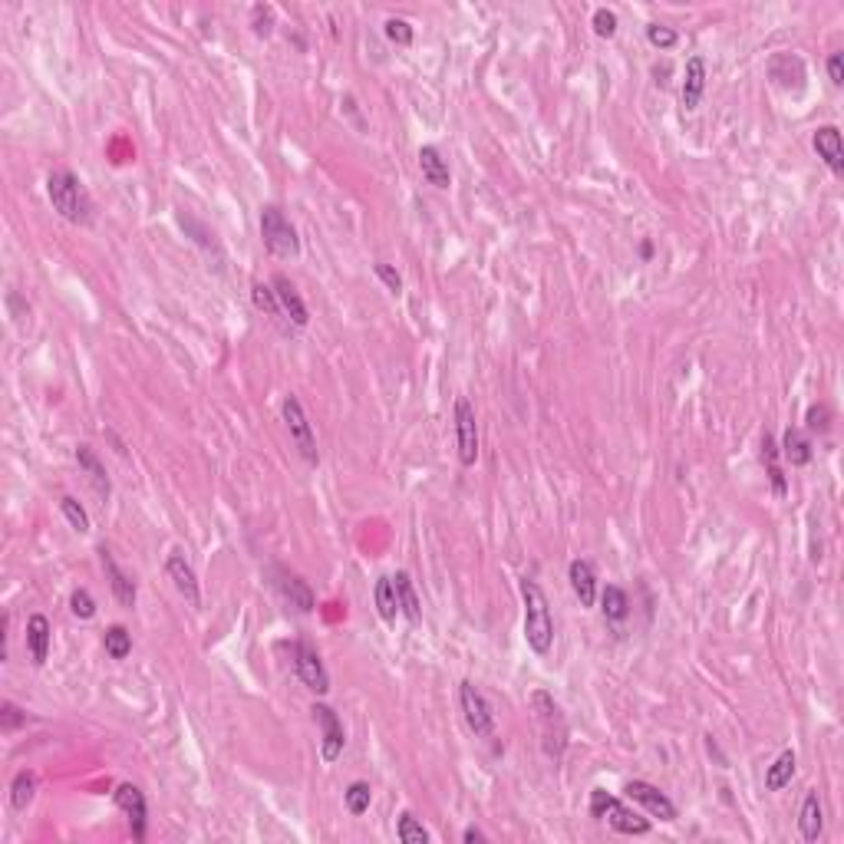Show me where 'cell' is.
Wrapping results in <instances>:
<instances>
[{"label":"cell","instance_id":"cell-38","mask_svg":"<svg viewBox=\"0 0 844 844\" xmlns=\"http://www.w3.org/2000/svg\"><path fill=\"white\" fill-rule=\"evenodd\" d=\"M178 224H182V228H188V231L195 234V241H198V245H202L204 251H218V241H214V234L208 231V228H204L202 222H195V218H192L188 212H178Z\"/></svg>","mask_w":844,"mask_h":844},{"label":"cell","instance_id":"cell-32","mask_svg":"<svg viewBox=\"0 0 844 844\" xmlns=\"http://www.w3.org/2000/svg\"><path fill=\"white\" fill-rule=\"evenodd\" d=\"M396 834L403 844H429L432 841V834H429V828L422 822H419L413 812H403L399 814V824H396Z\"/></svg>","mask_w":844,"mask_h":844},{"label":"cell","instance_id":"cell-23","mask_svg":"<svg viewBox=\"0 0 844 844\" xmlns=\"http://www.w3.org/2000/svg\"><path fill=\"white\" fill-rule=\"evenodd\" d=\"M419 169H422V178L436 188H448L452 185V172H448V162L442 159L436 145H422L419 149Z\"/></svg>","mask_w":844,"mask_h":844},{"label":"cell","instance_id":"cell-7","mask_svg":"<svg viewBox=\"0 0 844 844\" xmlns=\"http://www.w3.org/2000/svg\"><path fill=\"white\" fill-rule=\"evenodd\" d=\"M458 706H462L466 726L478 739H495V712H492L489 700L482 696V690L472 680L458 683Z\"/></svg>","mask_w":844,"mask_h":844},{"label":"cell","instance_id":"cell-36","mask_svg":"<svg viewBox=\"0 0 844 844\" xmlns=\"http://www.w3.org/2000/svg\"><path fill=\"white\" fill-rule=\"evenodd\" d=\"M274 27H277V21H274V7L271 4H255L251 7V30H255V37H271L274 33Z\"/></svg>","mask_w":844,"mask_h":844},{"label":"cell","instance_id":"cell-41","mask_svg":"<svg viewBox=\"0 0 844 844\" xmlns=\"http://www.w3.org/2000/svg\"><path fill=\"white\" fill-rule=\"evenodd\" d=\"M70 611H73V617H80V621H92V617H96V600H92L90 590H86V587L73 590Z\"/></svg>","mask_w":844,"mask_h":844},{"label":"cell","instance_id":"cell-14","mask_svg":"<svg viewBox=\"0 0 844 844\" xmlns=\"http://www.w3.org/2000/svg\"><path fill=\"white\" fill-rule=\"evenodd\" d=\"M112 798H116V805H119L126 814H129V824H133V838H135V841H145V818H149V802H145L143 788H139V785H133V782H123V785H116Z\"/></svg>","mask_w":844,"mask_h":844},{"label":"cell","instance_id":"cell-25","mask_svg":"<svg viewBox=\"0 0 844 844\" xmlns=\"http://www.w3.org/2000/svg\"><path fill=\"white\" fill-rule=\"evenodd\" d=\"M600 613H604L607 623L627 621V617H631V597H627V590L617 587V584H607V587L600 590Z\"/></svg>","mask_w":844,"mask_h":844},{"label":"cell","instance_id":"cell-8","mask_svg":"<svg viewBox=\"0 0 844 844\" xmlns=\"http://www.w3.org/2000/svg\"><path fill=\"white\" fill-rule=\"evenodd\" d=\"M267 580H271V587L281 594V600H284L287 607H294L297 613H314L317 597H314V590H310V584H307L300 574L287 570L284 564H271V568H267Z\"/></svg>","mask_w":844,"mask_h":844},{"label":"cell","instance_id":"cell-22","mask_svg":"<svg viewBox=\"0 0 844 844\" xmlns=\"http://www.w3.org/2000/svg\"><path fill=\"white\" fill-rule=\"evenodd\" d=\"M762 462H765V475H769L772 492L779 499H785V495H788V478H785V468H782V452H779V442H775L769 432L762 436Z\"/></svg>","mask_w":844,"mask_h":844},{"label":"cell","instance_id":"cell-47","mask_svg":"<svg viewBox=\"0 0 844 844\" xmlns=\"http://www.w3.org/2000/svg\"><path fill=\"white\" fill-rule=\"evenodd\" d=\"M640 257H643V261H650V257H653V241H640Z\"/></svg>","mask_w":844,"mask_h":844},{"label":"cell","instance_id":"cell-6","mask_svg":"<svg viewBox=\"0 0 844 844\" xmlns=\"http://www.w3.org/2000/svg\"><path fill=\"white\" fill-rule=\"evenodd\" d=\"M281 416H284V426H287V432H291V439H294L300 458H304L307 466H320L314 426H310V419H307L304 406H300V399H297L294 393L284 396V403H281Z\"/></svg>","mask_w":844,"mask_h":844},{"label":"cell","instance_id":"cell-1","mask_svg":"<svg viewBox=\"0 0 844 844\" xmlns=\"http://www.w3.org/2000/svg\"><path fill=\"white\" fill-rule=\"evenodd\" d=\"M47 195H50L53 212L60 214L63 222L90 228L96 222V204H92L86 185L70 172V169H53L47 175Z\"/></svg>","mask_w":844,"mask_h":844},{"label":"cell","instance_id":"cell-24","mask_svg":"<svg viewBox=\"0 0 844 844\" xmlns=\"http://www.w3.org/2000/svg\"><path fill=\"white\" fill-rule=\"evenodd\" d=\"M798 828H802L805 841H818L824 831V808L818 792H808L802 802V814H798Z\"/></svg>","mask_w":844,"mask_h":844},{"label":"cell","instance_id":"cell-5","mask_svg":"<svg viewBox=\"0 0 844 844\" xmlns=\"http://www.w3.org/2000/svg\"><path fill=\"white\" fill-rule=\"evenodd\" d=\"M261 238H265V248L274 257L291 261V257L300 255L297 228L291 224V218H287L277 204H265V208H261Z\"/></svg>","mask_w":844,"mask_h":844},{"label":"cell","instance_id":"cell-27","mask_svg":"<svg viewBox=\"0 0 844 844\" xmlns=\"http://www.w3.org/2000/svg\"><path fill=\"white\" fill-rule=\"evenodd\" d=\"M795 769H798V759H795L792 749H785V753L769 765V772H765V788H769V792H782L785 785H792Z\"/></svg>","mask_w":844,"mask_h":844},{"label":"cell","instance_id":"cell-18","mask_svg":"<svg viewBox=\"0 0 844 844\" xmlns=\"http://www.w3.org/2000/svg\"><path fill=\"white\" fill-rule=\"evenodd\" d=\"M702 92H706V57L696 53L686 60V73H683V109H700Z\"/></svg>","mask_w":844,"mask_h":844},{"label":"cell","instance_id":"cell-9","mask_svg":"<svg viewBox=\"0 0 844 844\" xmlns=\"http://www.w3.org/2000/svg\"><path fill=\"white\" fill-rule=\"evenodd\" d=\"M291 660H294V670L297 676H300V683H304L307 690L317 692V696H324L326 690H330V673H326L324 660H320V653H317V647L310 640H297L294 647H291Z\"/></svg>","mask_w":844,"mask_h":844},{"label":"cell","instance_id":"cell-40","mask_svg":"<svg viewBox=\"0 0 844 844\" xmlns=\"http://www.w3.org/2000/svg\"><path fill=\"white\" fill-rule=\"evenodd\" d=\"M647 40L657 47V50H673L680 43V33L673 27H663V23H647Z\"/></svg>","mask_w":844,"mask_h":844},{"label":"cell","instance_id":"cell-43","mask_svg":"<svg viewBox=\"0 0 844 844\" xmlns=\"http://www.w3.org/2000/svg\"><path fill=\"white\" fill-rule=\"evenodd\" d=\"M23 722H27V712L17 709L13 702H4V706H0V733L4 735H11L17 726H23Z\"/></svg>","mask_w":844,"mask_h":844},{"label":"cell","instance_id":"cell-35","mask_svg":"<svg viewBox=\"0 0 844 844\" xmlns=\"http://www.w3.org/2000/svg\"><path fill=\"white\" fill-rule=\"evenodd\" d=\"M60 511H63V518L70 521V528L76 531V535H86V531H90V515H86V509H83L73 495H63Z\"/></svg>","mask_w":844,"mask_h":844},{"label":"cell","instance_id":"cell-46","mask_svg":"<svg viewBox=\"0 0 844 844\" xmlns=\"http://www.w3.org/2000/svg\"><path fill=\"white\" fill-rule=\"evenodd\" d=\"M462 841H466V844H485L489 838L478 831V828H466V831H462Z\"/></svg>","mask_w":844,"mask_h":844},{"label":"cell","instance_id":"cell-28","mask_svg":"<svg viewBox=\"0 0 844 844\" xmlns=\"http://www.w3.org/2000/svg\"><path fill=\"white\" fill-rule=\"evenodd\" d=\"M393 584H396L399 613H406L409 623H419V621H422V607H419L416 587H413V580H409L406 570H396V574H393Z\"/></svg>","mask_w":844,"mask_h":844},{"label":"cell","instance_id":"cell-33","mask_svg":"<svg viewBox=\"0 0 844 844\" xmlns=\"http://www.w3.org/2000/svg\"><path fill=\"white\" fill-rule=\"evenodd\" d=\"M344 802H346V812L350 814H367L370 812V802H373V788H370V782H350L344 792Z\"/></svg>","mask_w":844,"mask_h":844},{"label":"cell","instance_id":"cell-31","mask_svg":"<svg viewBox=\"0 0 844 844\" xmlns=\"http://www.w3.org/2000/svg\"><path fill=\"white\" fill-rule=\"evenodd\" d=\"M37 795V775L33 772H17L11 782V805L17 812H27Z\"/></svg>","mask_w":844,"mask_h":844},{"label":"cell","instance_id":"cell-37","mask_svg":"<svg viewBox=\"0 0 844 844\" xmlns=\"http://www.w3.org/2000/svg\"><path fill=\"white\" fill-rule=\"evenodd\" d=\"M383 33H387V40H393L396 47H409V43H413V37H416L413 23L403 21V17H389V21L383 23Z\"/></svg>","mask_w":844,"mask_h":844},{"label":"cell","instance_id":"cell-39","mask_svg":"<svg viewBox=\"0 0 844 844\" xmlns=\"http://www.w3.org/2000/svg\"><path fill=\"white\" fill-rule=\"evenodd\" d=\"M590 23H594V33H597V37H604V40L617 37V27H621L617 13L607 11V7H597V11H594V17H590Z\"/></svg>","mask_w":844,"mask_h":844},{"label":"cell","instance_id":"cell-12","mask_svg":"<svg viewBox=\"0 0 844 844\" xmlns=\"http://www.w3.org/2000/svg\"><path fill=\"white\" fill-rule=\"evenodd\" d=\"M623 792H627V798L637 805H643L647 812L653 814V818H660V822H676V805L666 798V795L657 788V785L643 782V779H633V782L623 785Z\"/></svg>","mask_w":844,"mask_h":844},{"label":"cell","instance_id":"cell-29","mask_svg":"<svg viewBox=\"0 0 844 844\" xmlns=\"http://www.w3.org/2000/svg\"><path fill=\"white\" fill-rule=\"evenodd\" d=\"M373 600H377V611L379 617L387 623L396 621L399 613V597H396V584H393V578H379L377 587H373Z\"/></svg>","mask_w":844,"mask_h":844},{"label":"cell","instance_id":"cell-45","mask_svg":"<svg viewBox=\"0 0 844 844\" xmlns=\"http://www.w3.org/2000/svg\"><path fill=\"white\" fill-rule=\"evenodd\" d=\"M828 80H831L834 86H841L844 83V57L841 53H831V57H828Z\"/></svg>","mask_w":844,"mask_h":844},{"label":"cell","instance_id":"cell-10","mask_svg":"<svg viewBox=\"0 0 844 844\" xmlns=\"http://www.w3.org/2000/svg\"><path fill=\"white\" fill-rule=\"evenodd\" d=\"M456 448L458 462L472 468L478 462V422H475V406L466 396L456 399Z\"/></svg>","mask_w":844,"mask_h":844},{"label":"cell","instance_id":"cell-34","mask_svg":"<svg viewBox=\"0 0 844 844\" xmlns=\"http://www.w3.org/2000/svg\"><path fill=\"white\" fill-rule=\"evenodd\" d=\"M251 300H255L257 310H265L271 320H284V310H281V304H277V294L271 284H261L257 281L255 287H251Z\"/></svg>","mask_w":844,"mask_h":844},{"label":"cell","instance_id":"cell-11","mask_svg":"<svg viewBox=\"0 0 844 844\" xmlns=\"http://www.w3.org/2000/svg\"><path fill=\"white\" fill-rule=\"evenodd\" d=\"M310 712H314V719L320 722V729H324V739H320V755H324V762H336V759L344 755V745H346L344 722H340V716H336L326 702H314Z\"/></svg>","mask_w":844,"mask_h":844},{"label":"cell","instance_id":"cell-16","mask_svg":"<svg viewBox=\"0 0 844 844\" xmlns=\"http://www.w3.org/2000/svg\"><path fill=\"white\" fill-rule=\"evenodd\" d=\"M812 149L834 175H844V143L838 126H818L812 135Z\"/></svg>","mask_w":844,"mask_h":844},{"label":"cell","instance_id":"cell-2","mask_svg":"<svg viewBox=\"0 0 844 844\" xmlns=\"http://www.w3.org/2000/svg\"><path fill=\"white\" fill-rule=\"evenodd\" d=\"M521 597H525V640L538 657H548L554 647V617H551L548 594L538 580L521 578Z\"/></svg>","mask_w":844,"mask_h":844},{"label":"cell","instance_id":"cell-44","mask_svg":"<svg viewBox=\"0 0 844 844\" xmlns=\"http://www.w3.org/2000/svg\"><path fill=\"white\" fill-rule=\"evenodd\" d=\"M373 274H377L379 281L387 284L389 294H396V297L403 294V277H399L396 267H389V265H383V261H379V265H373Z\"/></svg>","mask_w":844,"mask_h":844},{"label":"cell","instance_id":"cell-19","mask_svg":"<svg viewBox=\"0 0 844 844\" xmlns=\"http://www.w3.org/2000/svg\"><path fill=\"white\" fill-rule=\"evenodd\" d=\"M568 580L574 597L580 600V607H594L597 604V574H594V564L590 561H570Z\"/></svg>","mask_w":844,"mask_h":844},{"label":"cell","instance_id":"cell-17","mask_svg":"<svg viewBox=\"0 0 844 844\" xmlns=\"http://www.w3.org/2000/svg\"><path fill=\"white\" fill-rule=\"evenodd\" d=\"M271 287H274L277 304H281V310H284V317H287V320H291V324H294V326H307V324H310V314H307L304 297L297 294V287L291 284V277L274 274V281H271Z\"/></svg>","mask_w":844,"mask_h":844},{"label":"cell","instance_id":"cell-15","mask_svg":"<svg viewBox=\"0 0 844 844\" xmlns=\"http://www.w3.org/2000/svg\"><path fill=\"white\" fill-rule=\"evenodd\" d=\"M100 561H102V570H106V578H109V587H112V597L123 604L126 611H133L135 600H139V590H135V580L133 574H126L119 564H116V558H112V551L102 544L100 548Z\"/></svg>","mask_w":844,"mask_h":844},{"label":"cell","instance_id":"cell-30","mask_svg":"<svg viewBox=\"0 0 844 844\" xmlns=\"http://www.w3.org/2000/svg\"><path fill=\"white\" fill-rule=\"evenodd\" d=\"M102 647H106V653H109L112 660H126V657L133 653V633L126 631L123 623H112V627H106V633H102Z\"/></svg>","mask_w":844,"mask_h":844},{"label":"cell","instance_id":"cell-3","mask_svg":"<svg viewBox=\"0 0 844 844\" xmlns=\"http://www.w3.org/2000/svg\"><path fill=\"white\" fill-rule=\"evenodd\" d=\"M531 709H535V722H538V735H541V749L551 762H561L564 759V749H568V719L561 706L554 702L548 690H535L531 692Z\"/></svg>","mask_w":844,"mask_h":844},{"label":"cell","instance_id":"cell-20","mask_svg":"<svg viewBox=\"0 0 844 844\" xmlns=\"http://www.w3.org/2000/svg\"><path fill=\"white\" fill-rule=\"evenodd\" d=\"M50 643H53V627L43 613H33L27 621V650H30L33 666H43L47 657H50Z\"/></svg>","mask_w":844,"mask_h":844},{"label":"cell","instance_id":"cell-13","mask_svg":"<svg viewBox=\"0 0 844 844\" xmlns=\"http://www.w3.org/2000/svg\"><path fill=\"white\" fill-rule=\"evenodd\" d=\"M165 574H169V580L175 584V590L182 594L185 600H188V607H202V587H198V574H195V568L188 564V558H185L182 551H172L169 554V561H165Z\"/></svg>","mask_w":844,"mask_h":844},{"label":"cell","instance_id":"cell-4","mask_svg":"<svg viewBox=\"0 0 844 844\" xmlns=\"http://www.w3.org/2000/svg\"><path fill=\"white\" fill-rule=\"evenodd\" d=\"M590 814L600 818V822H607L617 834H650V822H647L643 814L627 808L621 798H613V795L604 792V788H594V792H590Z\"/></svg>","mask_w":844,"mask_h":844},{"label":"cell","instance_id":"cell-26","mask_svg":"<svg viewBox=\"0 0 844 844\" xmlns=\"http://www.w3.org/2000/svg\"><path fill=\"white\" fill-rule=\"evenodd\" d=\"M76 462H80V468L86 472V475H90L92 489L100 492L102 499H109V495H112V482H109V475H106V466L100 462V456H96L90 446H76Z\"/></svg>","mask_w":844,"mask_h":844},{"label":"cell","instance_id":"cell-42","mask_svg":"<svg viewBox=\"0 0 844 844\" xmlns=\"http://www.w3.org/2000/svg\"><path fill=\"white\" fill-rule=\"evenodd\" d=\"M828 426H831L828 406H822V403L808 406V413H805V429H808V432H828Z\"/></svg>","mask_w":844,"mask_h":844},{"label":"cell","instance_id":"cell-21","mask_svg":"<svg viewBox=\"0 0 844 844\" xmlns=\"http://www.w3.org/2000/svg\"><path fill=\"white\" fill-rule=\"evenodd\" d=\"M779 452H782V458L788 462L792 468H802L808 466L814 458V448H812V439H808V432L798 426H788L782 436V446H779Z\"/></svg>","mask_w":844,"mask_h":844}]
</instances>
